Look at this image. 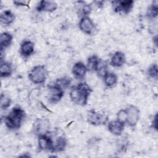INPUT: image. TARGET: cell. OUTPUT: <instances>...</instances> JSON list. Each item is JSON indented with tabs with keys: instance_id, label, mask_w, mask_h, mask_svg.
Returning <instances> with one entry per match:
<instances>
[{
	"instance_id": "obj_1",
	"label": "cell",
	"mask_w": 158,
	"mask_h": 158,
	"mask_svg": "<svg viewBox=\"0 0 158 158\" xmlns=\"http://www.w3.org/2000/svg\"><path fill=\"white\" fill-rule=\"evenodd\" d=\"M91 92V89L87 83H80L70 89V98L73 103L85 106L88 102Z\"/></svg>"
},
{
	"instance_id": "obj_2",
	"label": "cell",
	"mask_w": 158,
	"mask_h": 158,
	"mask_svg": "<svg viewBox=\"0 0 158 158\" xmlns=\"http://www.w3.org/2000/svg\"><path fill=\"white\" fill-rule=\"evenodd\" d=\"M24 110L19 107H14L9 114L5 117L4 123L9 129H18L20 127L25 117Z\"/></svg>"
},
{
	"instance_id": "obj_3",
	"label": "cell",
	"mask_w": 158,
	"mask_h": 158,
	"mask_svg": "<svg viewBox=\"0 0 158 158\" xmlns=\"http://www.w3.org/2000/svg\"><path fill=\"white\" fill-rule=\"evenodd\" d=\"M48 73V70L44 65H38L29 72L28 78L34 84H42L45 82Z\"/></svg>"
},
{
	"instance_id": "obj_4",
	"label": "cell",
	"mask_w": 158,
	"mask_h": 158,
	"mask_svg": "<svg viewBox=\"0 0 158 158\" xmlns=\"http://www.w3.org/2000/svg\"><path fill=\"white\" fill-rule=\"evenodd\" d=\"M108 120V116L104 112L96 110H91L87 115L88 122L94 126H100L105 125Z\"/></svg>"
},
{
	"instance_id": "obj_5",
	"label": "cell",
	"mask_w": 158,
	"mask_h": 158,
	"mask_svg": "<svg viewBox=\"0 0 158 158\" xmlns=\"http://www.w3.org/2000/svg\"><path fill=\"white\" fill-rule=\"evenodd\" d=\"M125 110L127 113L126 123L131 127H135L139 119V110L137 107L133 105L129 106Z\"/></svg>"
},
{
	"instance_id": "obj_6",
	"label": "cell",
	"mask_w": 158,
	"mask_h": 158,
	"mask_svg": "<svg viewBox=\"0 0 158 158\" xmlns=\"http://www.w3.org/2000/svg\"><path fill=\"white\" fill-rule=\"evenodd\" d=\"M114 10L117 13L128 14L133 7L134 2L131 0L115 1L112 2Z\"/></svg>"
},
{
	"instance_id": "obj_7",
	"label": "cell",
	"mask_w": 158,
	"mask_h": 158,
	"mask_svg": "<svg viewBox=\"0 0 158 158\" xmlns=\"http://www.w3.org/2000/svg\"><path fill=\"white\" fill-rule=\"evenodd\" d=\"M48 100L49 102L56 104L62 98L64 94V90L57 86L54 84L48 86Z\"/></svg>"
},
{
	"instance_id": "obj_8",
	"label": "cell",
	"mask_w": 158,
	"mask_h": 158,
	"mask_svg": "<svg viewBox=\"0 0 158 158\" xmlns=\"http://www.w3.org/2000/svg\"><path fill=\"white\" fill-rule=\"evenodd\" d=\"M79 28L83 33L91 35L93 33L95 27L94 22L89 17H85L81 18L79 22Z\"/></svg>"
},
{
	"instance_id": "obj_9",
	"label": "cell",
	"mask_w": 158,
	"mask_h": 158,
	"mask_svg": "<svg viewBox=\"0 0 158 158\" xmlns=\"http://www.w3.org/2000/svg\"><path fill=\"white\" fill-rule=\"evenodd\" d=\"M38 147L41 150L49 151L52 152L53 151V141L52 139L46 134L40 135L38 139Z\"/></svg>"
},
{
	"instance_id": "obj_10",
	"label": "cell",
	"mask_w": 158,
	"mask_h": 158,
	"mask_svg": "<svg viewBox=\"0 0 158 158\" xmlns=\"http://www.w3.org/2000/svg\"><path fill=\"white\" fill-rule=\"evenodd\" d=\"M57 4L52 1H41L36 6V10L38 12H52L56 10Z\"/></svg>"
},
{
	"instance_id": "obj_11",
	"label": "cell",
	"mask_w": 158,
	"mask_h": 158,
	"mask_svg": "<svg viewBox=\"0 0 158 158\" xmlns=\"http://www.w3.org/2000/svg\"><path fill=\"white\" fill-rule=\"evenodd\" d=\"M88 70L86 66L81 62H76L72 69L73 76L78 79H82L85 77Z\"/></svg>"
},
{
	"instance_id": "obj_12",
	"label": "cell",
	"mask_w": 158,
	"mask_h": 158,
	"mask_svg": "<svg viewBox=\"0 0 158 158\" xmlns=\"http://www.w3.org/2000/svg\"><path fill=\"white\" fill-rule=\"evenodd\" d=\"M125 123L118 120H112L108 123V130L115 136H120L124 130Z\"/></svg>"
},
{
	"instance_id": "obj_13",
	"label": "cell",
	"mask_w": 158,
	"mask_h": 158,
	"mask_svg": "<svg viewBox=\"0 0 158 158\" xmlns=\"http://www.w3.org/2000/svg\"><path fill=\"white\" fill-rule=\"evenodd\" d=\"M34 43L30 40L23 41L20 45V53L23 57H28L34 52Z\"/></svg>"
},
{
	"instance_id": "obj_14",
	"label": "cell",
	"mask_w": 158,
	"mask_h": 158,
	"mask_svg": "<svg viewBox=\"0 0 158 158\" xmlns=\"http://www.w3.org/2000/svg\"><path fill=\"white\" fill-rule=\"evenodd\" d=\"M125 54L123 52L117 51L112 55L110 64L114 67H120L125 64Z\"/></svg>"
},
{
	"instance_id": "obj_15",
	"label": "cell",
	"mask_w": 158,
	"mask_h": 158,
	"mask_svg": "<svg viewBox=\"0 0 158 158\" xmlns=\"http://www.w3.org/2000/svg\"><path fill=\"white\" fill-rule=\"evenodd\" d=\"M49 122L46 119L39 118L37 119L35 123V132L38 134V135L46 134V130L48 128Z\"/></svg>"
},
{
	"instance_id": "obj_16",
	"label": "cell",
	"mask_w": 158,
	"mask_h": 158,
	"mask_svg": "<svg viewBox=\"0 0 158 158\" xmlns=\"http://www.w3.org/2000/svg\"><path fill=\"white\" fill-rule=\"evenodd\" d=\"M12 36L8 32H3L0 35V46L1 51L2 52L4 49L9 47L12 41Z\"/></svg>"
},
{
	"instance_id": "obj_17",
	"label": "cell",
	"mask_w": 158,
	"mask_h": 158,
	"mask_svg": "<svg viewBox=\"0 0 158 158\" xmlns=\"http://www.w3.org/2000/svg\"><path fill=\"white\" fill-rule=\"evenodd\" d=\"M100 62L101 59L97 56L93 55L90 56L87 60V70L91 72H96Z\"/></svg>"
},
{
	"instance_id": "obj_18",
	"label": "cell",
	"mask_w": 158,
	"mask_h": 158,
	"mask_svg": "<svg viewBox=\"0 0 158 158\" xmlns=\"http://www.w3.org/2000/svg\"><path fill=\"white\" fill-rule=\"evenodd\" d=\"M15 17L14 14L9 10H6L1 14L0 20L2 24L9 25L11 24L15 20Z\"/></svg>"
},
{
	"instance_id": "obj_19",
	"label": "cell",
	"mask_w": 158,
	"mask_h": 158,
	"mask_svg": "<svg viewBox=\"0 0 158 158\" xmlns=\"http://www.w3.org/2000/svg\"><path fill=\"white\" fill-rule=\"evenodd\" d=\"M117 76L111 72L107 73L103 77V81L105 85L109 88H112L115 86L117 82Z\"/></svg>"
},
{
	"instance_id": "obj_20",
	"label": "cell",
	"mask_w": 158,
	"mask_h": 158,
	"mask_svg": "<svg viewBox=\"0 0 158 158\" xmlns=\"http://www.w3.org/2000/svg\"><path fill=\"white\" fill-rule=\"evenodd\" d=\"M67 145V140L64 136L58 137L55 142L53 141L52 152H60L64 150Z\"/></svg>"
},
{
	"instance_id": "obj_21",
	"label": "cell",
	"mask_w": 158,
	"mask_h": 158,
	"mask_svg": "<svg viewBox=\"0 0 158 158\" xmlns=\"http://www.w3.org/2000/svg\"><path fill=\"white\" fill-rule=\"evenodd\" d=\"M12 72V67L7 62H1L0 66V74L1 77L6 78L9 77Z\"/></svg>"
},
{
	"instance_id": "obj_22",
	"label": "cell",
	"mask_w": 158,
	"mask_h": 158,
	"mask_svg": "<svg viewBox=\"0 0 158 158\" xmlns=\"http://www.w3.org/2000/svg\"><path fill=\"white\" fill-rule=\"evenodd\" d=\"M70 83H71V79L67 77L57 78L54 82L55 85L62 89L63 90L67 88L70 86Z\"/></svg>"
},
{
	"instance_id": "obj_23",
	"label": "cell",
	"mask_w": 158,
	"mask_h": 158,
	"mask_svg": "<svg viewBox=\"0 0 158 158\" xmlns=\"http://www.w3.org/2000/svg\"><path fill=\"white\" fill-rule=\"evenodd\" d=\"M81 6H80L79 7V8L78 9V14L80 17H87V15H88L91 10V8L90 7V6L88 5V4H81Z\"/></svg>"
},
{
	"instance_id": "obj_24",
	"label": "cell",
	"mask_w": 158,
	"mask_h": 158,
	"mask_svg": "<svg viewBox=\"0 0 158 158\" xmlns=\"http://www.w3.org/2000/svg\"><path fill=\"white\" fill-rule=\"evenodd\" d=\"M158 7L157 4H152L147 10V16L149 19H154L157 17L158 12Z\"/></svg>"
},
{
	"instance_id": "obj_25",
	"label": "cell",
	"mask_w": 158,
	"mask_h": 158,
	"mask_svg": "<svg viewBox=\"0 0 158 158\" xmlns=\"http://www.w3.org/2000/svg\"><path fill=\"white\" fill-rule=\"evenodd\" d=\"M96 72L98 73V75L99 77H102V78H103V77L107 73L109 72L108 70H107V64L104 62L102 61L101 60V62H100V63L99 64L98 68V69L96 70Z\"/></svg>"
},
{
	"instance_id": "obj_26",
	"label": "cell",
	"mask_w": 158,
	"mask_h": 158,
	"mask_svg": "<svg viewBox=\"0 0 158 158\" xmlns=\"http://www.w3.org/2000/svg\"><path fill=\"white\" fill-rule=\"evenodd\" d=\"M0 100H1L0 104H1V109H6L10 106L11 103V100L6 95L1 94Z\"/></svg>"
},
{
	"instance_id": "obj_27",
	"label": "cell",
	"mask_w": 158,
	"mask_h": 158,
	"mask_svg": "<svg viewBox=\"0 0 158 158\" xmlns=\"http://www.w3.org/2000/svg\"><path fill=\"white\" fill-rule=\"evenodd\" d=\"M148 75L150 77L154 78V79H157V75H158V68L157 65L156 64H154L151 65L149 68L148 70Z\"/></svg>"
},
{
	"instance_id": "obj_28",
	"label": "cell",
	"mask_w": 158,
	"mask_h": 158,
	"mask_svg": "<svg viewBox=\"0 0 158 158\" xmlns=\"http://www.w3.org/2000/svg\"><path fill=\"white\" fill-rule=\"evenodd\" d=\"M117 120H119L120 122L125 123L126 120H127V113H126V110L125 109H122L118 112L117 114Z\"/></svg>"
},
{
	"instance_id": "obj_29",
	"label": "cell",
	"mask_w": 158,
	"mask_h": 158,
	"mask_svg": "<svg viewBox=\"0 0 158 158\" xmlns=\"http://www.w3.org/2000/svg\"><path fill=\"white\" fill-rule=\"evenodd\" d=\"M14 4L17 6H28L29 1H15Z\"/></svg>"
},
{
	"instance_id": "obj_30",
	"label": "cell",
	"mask_w": 158,
	"mask_h": 158,
	"mask_svg": "<svg viewBox=\"0 0 158 158\" xmlns=\"http://www.w3.org/2000/svg\"><path fill=\"white\" fill-rule=\"evenodd\" d=\"M152 128H153L154 130H157V114H156L152 122Z\"/></svg>"
}]
</instances>
